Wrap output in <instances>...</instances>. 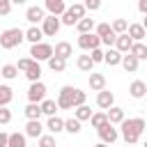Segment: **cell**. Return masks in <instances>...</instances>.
Wrapping results in <instances>:
<instances>
[{
  "label": "cell",
  "mask_w": 147,
  "mask_h": 147,
  "mask_svg": "<svg viewBox=\"0 0 147 147\" xmlns=\"http://www.w3.org/2000/svg\"><path fill=\"white\" fill-rule=\"evenodd\" d=\"M142 131H145V119H142V117H131V119L124 117V119L119 122V136L124 138L126 145H136V142L140 140Z\"/></svg>",
  "instance_id": "1"
},
{
  "label": "cell",
  "mask_w": 147,
  "mask_h": 147,
  "mask_svg": "<svg viewBox=\"0 0 147 147\" xmlns=\"http://www.w3.org/2000/svg\"><path fill=\"white\" fill-rule=\"evenodd\" d=\"M23 41H25V37H23L21 28H7L0 32V48H5V51H11V48L21 46Z\"/></svg>",
  "instance_id": "2"
},
{
  "label": "cell",
  "mask_w": 147,
  "mask_h": 147,
  "mask_svg": "<svg viewBox=\"0 0 147 147\" xmlns=\"http://www.w3.org/2000/svg\"><path fill=\"white\" fill-rule=\"evenodd\" d=\"M85 7H83V2H74L71 7H67L62 14H60V23L62 25H69V28H74L76 23H78V18H83L85 16Z\"/></svg>",
  "instance_id": "3"
},
{
  "label": "cell",
  "mask_w": 147,
  "mask_h": 147,
  "mask_svg": "<svg viewBox=\"0 0 147 147\" xmlns=\"http://www.w3.org/2000/svg\"><path fill=\"white\" fill-rule=\"evenodd\" d=\"M34 62H46L51 55H53V46L46 44V41H39V44H32L30 46V53H28Z\"/></svg>",
  "instance_id": "4"
},
{
  "label": "cell",
  "mask_w": 147,
  "mask_h": 147,
  "mask_svg": "<svg viewBox=\"0 0 147 147\" xmlns=\"http://www.w3.org/2000/svg\"><path fill=\"white\" fill-rule=\"evenodd\" d=\"M60 28H62L60 16H53V14H46V16H44V21H41V32H44V37H55V34L60 32Z\"/></svg>",
  "instance_id": "5"
},
{
  "label": "cell",
  "mask_w": 147,
  "mask_h": 147,
  "mask_svg": "<svg viewBox=\"0 0 147 147\" xmlns=\"http://www.w3.org/2000/svg\"><path fill=\"white\" fill-rule=\"evenodd\" d=\"M74 90L76 87H71V85H64V87H60V94H57V108H62V110H69V108H74Z\"/></svg>",
  "instance_id": "6"
},
{
  "label": "cell",
  "mask_w": 147,
  "mask_h": 147,
  "mask_svg": "<svg viewBox=\"0 0 147 147\" xmlns=\"http://www.w3.org/2000/svg\"><path fill=\"white\" fill-rule=\"evenodd\" d=\"M96 133H99L101 142H106V145H113V142H117V138H119V131H117L115 124H110V122H106L103 126H99Z\"/></svg>",
  "instance_id": "7"
},
{
  "label": "cell",
  "mask_w": 147,
  "mask_h": 147,
  "mask_svg": "<svg viewBox=\"0 0 147 147\" xmlns=\"http://www.w3.org/2000/svg\"><path fill=\"white\" fill-rule=\"evenodd\" d=\"M44 99H46V85H44L41 80L30 83V87H28V101H30V103H39V101H44Z\"/></svg>",
  "instance_id": "8"
},
{
  "label": "cell",
  "mask_w": 147,
  "mask_h": 147,
  "mask_svg": "<svg viewBox=\"0 0 147 147\" xmlns=\"http://www.w3.org/2000/svg\"><path fill=\"white\" fill-rule=\"evenodd\" d=\"M96 46H101V39H99L94 32H83V34H78V48L92 51V48H96Z\"/></svg>",
  "instance_id": "9"
},
{
  "label": "cell",
  "mask_w": 147,
  "mask_h": 147,
  "mask_svg": "<svg viewBox=\"0 0 147 147\" xmlns=\"http://www.w3.org/2000/svg\"><path fill=\"white\" fill-rule=\"evenodd\" d=\"M96 106L101 108V110H106V108H110V106H115V94L110 92V90H99L96 92Z\"/></svg>",
  "instance_id": "10"
},
{
  "label": "cell",
  "mask_w": 147,
  "mask_h": 147,
  "mask_svg": "<svg viewBox=\"0 0 147 147\" xmlns=\"http://www.w3.org/2000/svg\"><path fill=\"white\" fill-rule=\"evenodd\" d=\"M44 16H46V11H44V7H39V5H34V7H28V9H25V21H28V23H32V25L41 23V21H44Z\"/></svg>",
  "instance_id": "11"
},
{
  "label": "cell",
  "mask_w": 147,
  "mask_h": 147,
  "mask_svg": "<svg viewBox=\"0 0 147 147\" xmlns=\"http://www.w3.org/2000/svg\"><path fill=\"white\" fill-rule=\"evenodd\" d=\"M126 34H129L133 41H142V39L147 37L145 23H129V28H126Z\"/></svg>",
  "instance_id": "12"
},
{
  "label": "cell",
  "mask_w": 147,
  "mask_h": 147,
  "mask_svg": "<svg viewBox=\"0 0 147 147\" xmlns=\"http://www.w3.org/2000/svg\"><path fill=\"white\" fill-rule=\"evenodd\" d=\"M23 133H25V138H39V136L44 133V124H41L39 119H28Z\"/></svg>",
  "instance_id": "13"
},
{
  "label": "cell",
  "mask_w": 147,
  "mask_h": 147,
  "mask_svg": "<svg viewBox=\"0 0 147 147\" xmlns=\"http://www.w3.org/2000/svg\"><path fill=\"white\" fill-rule=\"evenodd\" d=\"M119 64L124 67V71H126V74H136V71H138V67H140V60H136L131 53H122Z\"/></svg>",
  "instance_id": "14"
},
{
  "label": "cell",
  "mask_w": 147,
  "mask_h": 147,
  "mask_svg": "<svg viewBox=\"0 0 147 147\" xmlns=\"http://www.w3.org/2000/svg\"><path fill=\"white\" fill-rule=\"evenodd\" d=\"M87 85H90V90H92V92H99V90H103V87H106V76H103V74H99V71H90Z\"/></svg>",
  "instance_id": "15"
},
{
  "label": "cell",
  "mask_w": 147,
  "mask_h": 147,
  "mask_svg": "<svg viewBox=\"0 0 147 147\" xmlns=\"http://www.w3.org/2000/svg\"><path fill=\"white\" fill-rule=\"evenodd\" d=\"M64 9H67V2L64 0H44V11H48L53 16H60Z\"/></svg>",
  "instance_id": "16"
},
{
  "label": "cell",
  "mask_w": 147,
  "mask_h": 147,
  "mask_svg": "<svg viewBox=\"0 0 147 147\" xmlns=\"http://www.w3.org/2000/svg\"><path fill=\"white\" fill-rule=\"evenodd\" d=\"M53 55H57V57H62V60H69V57L74 55V46H71L69 41H57L55 48H53Z\"/></svg>",
  "instance_id": "17"
},
{
  "label": "cell",
  "mask_w": 147,
  "mask_h": 147,
  "mask_svg": "<svg viewBox=\"0 0 147 147\" xmlns=\"http://www.w3.org/2000/svg\"><path fill=\"white\" fill-rule=\"evenodd\" d=\"M124 117H126V115H124V108H119V106H110V108H106V119H108L110 124H119Z\"/></svg>",
  "instance_id": "18"
},
{
  "label": "cell",
  "mask_w": 147,
  "mask_h": 147,
  "mask_svg": "<svg viewBox=\"0 0 147 147\" xmlns=\"http://www.w3.org/2000/svg\"><path fill=\"white\" fill-rule=\"evenodd\" d=\"M46 129H48L53 136H57V133H62V131H64V119H62V117H57V115H51V117L46 119Z\"/></svg>",
  "instance_id": "19"
},
{
  "label": "cell",
  "mask_w": 147,
  "mask_h": 147,
  "mask_svg": "<svg viewBox=\"0 0 147 147\" xmlns=\"http://www.w3.org/2000/svg\"><path fill=\"white\" fill-rule=\"evenodd\" d=\"M23 37H25V41H30V44H39V41L44 39V32H41V28L30 25L28 30H23Z\"/></svg>",
  "instance_id": "20"
},
{
  "label": "cell",
  "mask_w": 147,
  "mask_h": 147,
  "mask_svg": "<svg viewBox=\"0 0 147 147\" xmlns=\"http://www.w3.org/2000/svg\"><path fill=\"white\" fill-rule=\"evenodd\" d=\"M131 44H133V39H131L126 32H122V34H117V37H115V44H113V46H115L119 53H129Z\"/></svg>",
  "instance_id": "21"
},
{
  "label": "cell",
  "mask_w": 147,
  "mask_h": 147,
  "mask_svg": "<svg viewBox=\"0 0 147 147\" xmlns=\"http://www.w3.org/2000/svg\"><path fill=\"white\" fill-rule=\"evenodd\" d=\"M129 94H131L133 99H142V96L147 94V83H145V80H133V83L129 85Z\"/></svg>",
  "instance_id": "22"
},
{
  "label": "cell",
  "mask_w": 147,
  "mask_h": 147,
  "mask_svg": "<svg viewBox=\"0 0 147 147\" xmlns=\"http://www.w3.org/2000/svg\"><path fill=\"white\" fill-rule=\"evenodd\" d=\"M119 60H122V53L117 51V48H108V51H103V62L108 64V67H117L119 64Z\"/></svg>",
  "instance_id": "23"
},
{
  "label": "cell",
  "mask_w": 147,
  "mask_h": 147,
  "mask_svg": "<svg viewBox=\"0 0 147 147\" xmlns=\"http://www.w3.org/2000/svg\"><path fill=\"white\" fill-rule=\"evenodd\" d=\"M129 53L136 60H147V46H145V41H133L131 48H129Z\"/></svg>",
  "instance_id": "24"
},
{
  "label": "cell",
  "mask_w": 147,
  "mask_h": 147,
  "mask_svg": "<svg viewBox=\"0 0 147 147\" xmlns=\"http://www.w3.org/2000/svg\"><path fill=\"white\" fill-rule=\"evenodd\" d=\"M46 62H48V69L55 71V74H60V71L67 69V60H62V57H57V55H51Z\"/></svg>",
  "instance_id": "25"
},
{
  "label": "cell",
  "mask_w": 147,
  "mask_h": 147,
  "mask_svg": "<svg viewBox=\"0 0 147 147\" xmlns=\"http://www.w3.org/2000/svg\"><path fill=\"white\" fill-rule=\"evenodd\" d=\"M25 78H28L30 83H34V80H41V67H39V62H32V64L25 69Z\"/></svg>",
  "instance_id": "26"
},
{
  "label": "cell",
  "mask_w": 147,
  "mask_h": 147,
  "mask_svg": "<svg viewBox=\"0 0 147 147\" xmlns=\"http://www.w3.org/2000/svg\"><path fill=\"white\" fill-rule=\"evenodd\" d=\"M39 108H41V115H46V117H51V115L57 113V103H55L53 99H44V101H39Z\"/></svg>",
  "instance_id": "27"
},
{
  "label": "cell",
  "mask_w": 147,
  "mask_h": 147,
  "mask_svg": "<svg viewBox=\"0 0 147 147\" xmlns=\"http://www.w3.org/2000/svg\"><path fill=\"white\" fill-rule=\"evenodd\" d=\"M90 115H92V108H90L87 103H80V106H76V108H74V117H76L78 122L90 119Z\"/></svg>",
  "instance_id": "28"
},
{
  "label": "cell",
  "mask_w": 147,
  "mask_h": 147,
  "mask_svg": "<svg viewBox=\"0 0 147 147\" xmlns=\"http://www.w3.org/2000/svg\"><path fill=\"white\" fill-rule=\"evenodd\" d=\"M28 145V138L25 133H9V140H7V147H25Z\"/></svg>",
  "instance_id": "29"
},
{
  "label": "cell",
  "mask_w": 147,
  "mask_h": 147,
  "mask_svg": "<svg viewBox=\"0 0 147 147\" xmlns=\"http://www.w3.org/2000/svg\"><path fill=\"white\" fill-rule=\"evenodd\" d=\"M76 30H78V34H83V32H92V30H94V18H87V16L78 18Z\"/></svg>",
  "instance_id": "30"
},
{
  "label": "cell",
  "mask_w": 147,
  "mask_h": 147,
  "mask_svg": "<svg viewBox=\"0 0 147 147\" xmlns=\"http://www.w3.org/2000/svg\"><path fill=\"white\" fill-rule=\"evenodd\" d=\"M76 67H78L80 71H87V74H90V71L94 69V62H92L90 55H78V57H76Z\"/></svg>",
  "instance_id": "31"
},
{
  "label": "cell",
  "mask_w": 147,
  "mask_h": 147,
  "mask_svg": "<svg viewBox=\"0 0 147 147\" xmlns=\"http://www.w3.org/2000/svg\"><path fill=\"white\" fill-rule=\"evenodd\" d=\"M80 129H83V122H78L76 117H69V119H64V131H67V133L76 136V133H80Z\"/></svg>",
  "instance_id": "32"
},
{
  "label": "cell",
  "mask_w": 147,
  "mask_h": 147,
  "mask_svg": "<svg viewBox=\"0 0 147 147\" xmlns=\"http://www.w3.org/2000/svg\"><path fill=\"white\" fill-rule=\"evenodd\" d=\"M11 99H14V90L9 85H2L0 83V106H9Z\"/></svg>",
  "instance_id": "33"
},
{
  "label": "cell",
  "mask_w": 147,
  "mask_h": 147,
  "mask_svg": "<svg viewBox=\"0 0 147 147\" xmlns=\"http://www.w3.org/2000/svg\"><path fill=\"white\" fill-rule=\"evenodd\" d=\"M23 113H25L28 119H39V117H41V108H39V103H30V101H28V106H25Z\"/></svg>",
  "instance_id": "34"
},
{
  "label": "cell",
  "mask_w": 147,
  "mask_h": 147,
  "mask_svg": "<svg viewBox=\"0 0 147 147\" xmlns=\"http://www.w3.org/2000/svg\"><path fill=\"white\" fill-rule=\"evenodd\" d=\"M0 76H2L5 80H14V78L18 76V69H16V64H5V67L0 69Z\"/></svg>",
  "instance_id": "35"
},
{
  "label": "cell",
  "mask_w": 147,
  "mask_h": 147,
  "mask_svg": "<svg viewBox=\"0 0 147 147\" xmlns=\"http://www.w3.org/2000/svg\"><path fill=\"white\" fill-rule=\"evenodd\" d=\"M126 28H129V21H126V18H115V21L110 23V30H113L115 34H122V32H126Z\"/></svg>",
  "instance_id": "36"
},
{
  "label": "cell",
  "mask_w": 147,
  "mask_h": 147,
  "mask_svg": "<svg viewBox=\"0 0 147 147\" xmlns=\"http://www.w3.org/2000/svg\"><path fill=\"white\" fill-rule=\"evenodd\" d=\"M90 122H92V126L94 129H99V126H103L108 119H106V110H99V113H92L90 115Z\"/></svg>",
  "instance_id": "37"
},
{
  "label": "cell",
  "mask_w": 147,
  "mask_h": 147,
  "mask_svg": "<svg viewBox=\"0 0 147 147\" xmlns=\"http://www.w3.org/2000/svg\"><path fill=\"white\" fill-rule=\"evenodd\" d=\"M37 140H39V142H37V147H57V145H55V136H53V133H48V136H44V133H41Z\"/></svg>",
  "instance_id": "38"
},
{
  "label": "cell",
  "mask_w": 147,
  "mask_h": 147,
  "mask_svg": "<svg viewBox=\"0 0 147 147\" xmlns=\"http://www.w3.org/2000/svg\"><path fill=\"white\" fill-rule=\"evenodd\" d=\"M108 32H113L110 30V23H99V25H94V34L101 39V37H106Z\"/></svg>",
  "instance_id": "39"
},
{
  "label": "cell",
  "mask_w": 147,
  "mask_h": 147,
  "mask_svg": "<svg viewBox=\"0 0 147 147\" xmlns=\"http://www.w3.org/2000/svg\"><path fill=\"white\" fill-rule=\"evenodd\" d=\"M85 101H87V94H85L83 90H78V87H76V90H74V108H76V106H80V103H85Z\"/></svg>",
  "instance_id": "40"
},
{
  "label": "cell",
  "mask_w": 147,
  "mask_h": 147,
  "mask_svg": "<svg viewBox=\"0 0 147 147\" xmlns=\"http://www.w3.org/2000/svg\"><path fill=\"white\" fill-rule=\"evenodd\" d=\"M11 122V110L7 106H0V124H9Z\"/></svg>",
  "instance_id": "41"
},
{
  "label": "cell",
  "mask_w": 147,
  "mask_h": 147,
  "mask_svg": "<svg viewBox=\"0 0 147 147\" xmlns=\"http://www.w3.org/2000/svg\"><path fill=\"white\" fill-rule=\"evenodd\" d=\"M90 57H92V62H94V64H99V62H103V51L96 46V48H92V51H90Z\"/></svg>",
  "instance_id": "42"
},
{
  "label": "cell",
  "mask_w": 147,
  "mask_h": 147,
  "mask_svg": "<svg viewBox=\"0 0 147 147\" xmlns=\"http://www.w3.org/2000/svg\"><path fill=\"white\" fill-rule=\"evenodd\" d=\"M83 7L90 11H96V9H101V0H83Z\"/></svg>",
  "instance_id": "43"
},
{
  "label": "cell",
  "mask_w": 147,
  "mask_h": 147,
  "mask_svg": "<svg viewBox=\"0 0 147 147\" xmlns=\"http://www.w3.org/2000/svg\"><path fill=\"white\" fill-rule=\"evenodd\" d=\"M32 62H34V60H32L30 55H28V57H21V60H18V64H16V69H18V71H25Z\"/></svg>",
  "instance_id": "44"
},
{
  "label": "cell",
  "mask_w": 147,
  "mask_h": 147,
  "mask_svg": "<svg viewBox=\"0 0 147 147\" xmlns=\"http://www.w3.org/2000/svg\"><path fill=\"white\" fill-rule=\"evenodd\" d=\"M11 0H0V16H7L9 11H11Z\"/></svg>",
  "instance_id": "45"
},
{
  "label": "cell",
  "mask_w": 147,
  "mask_h": 147,
  "mask_svg": "<svg viewBox=\"0 0 147 147\" xmlns=\"http://www.w3.org/2000/svg\"><path fill=\"white\" fill-rule=\"evenodd\" d=\"M115 37H117V34H115V32H108V34H106V37H101V44H103V46H108V48H110V46H113V44H115Z\"/></svg>",
  "instance_id": "46"
},
{
  "label": "cell",
  "mask_w": 147,
  "mask_h": 147,
  "mask_svg": "<svg viewBox=\"0 0 147 147\" xmlns=\"http://www.w3.org/2000/svg\"><path fill=\"white\" fill-rule=\"evenodd\" d=\"M138 11L140 14H147V0H138Z\"/></svg>",
  "instance_id": "47"
},
{
  "label": "cell",
  "mask_w": 147,
  "mask_h": 147,
  "mask_svg": "<svg viewBox=\"0 0 147 147\" xmlns=\"http://www.w3.org/2000/svg\"><path fill=\"white\" fill-rule=\"evenodd\" d=\"M7 140H9V133L0 131V147H7Z\"/></svg>",
  "instance_id": "48"
},
{
  "label": "cell",
  "mask_w": 147,
  "mask_h": 147,
  "mask_svg": "<svg viewBox=\"0 0 147 147\" xmlns=\"http://www.w3.org/2000/svg\"><path fill=\"white\" fill-rule=\"evenodd\" d=\"M25 2H28V0H11V5H18V7H21V5H25Z\"/></svg>",
  "instance_id": "49"
},
{
  "label": "cell",
  "mask_w": 147,
  "mask_h": 147,
  "mask_svg": "<svg viewBox=\"0 0 147 147\" xmlns=\"http://www.w3.org/2000/svg\"><path fill=\"white\" fill-rule=\"evenodd\" d=\"M94 147H108V145H106V142H96Z\"/></svg>",
  "instance_id": "50"
},
{
  "label": "cell",
  "mask_w": 147,
  "mask_h": 147,
  "mask_svg": "<svg viewBox=\"0 0 147 147\" xmlns=\"http://www.w3.org/2000/svg\"><path fill=\"white\" fill-rule=\"evenodd\" d=\"M124 147H131V145H124Z\"/></svg>",
  "instance_id": "51"
},
{
  "label": "cell",
  "mask_w": 147,
  "mask_h": 147,
  "mask_svg": "<svg viewBox=\"0 0 147 147\" xmlns=\"http://www.w3.org/2000/svg\"><path fill=\"white\" fill-rule=\"evenodd\" d=\"M25 147H28V145H25ZM34 147H37V145H34Z\"/></svg>",
  "instance_id": "52"
},
{
  "label": "cell",
  "mask_w": 147,
  "mask_h": 147,
  "mask_svg": "<svg viewBox=\"0 0 147 147\" xmlns=\"http://www.w3.org/2000/svg\"><path fill=\"white\" fill-rule=\"evenodd\" d=\"M0 80H2V76H0Z\"/></svg>",
  "instance_id": "53"
}]
</instances>
